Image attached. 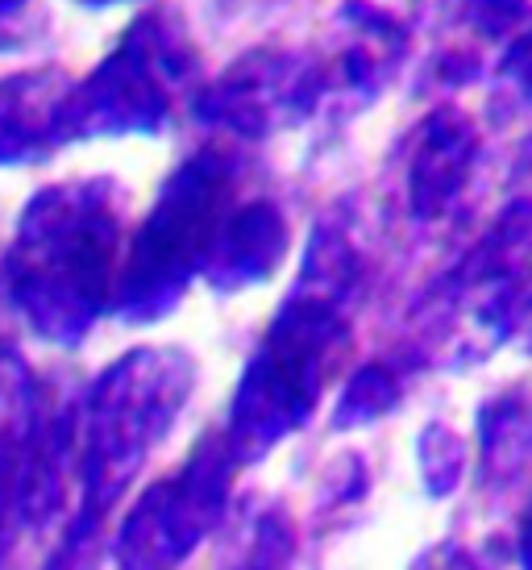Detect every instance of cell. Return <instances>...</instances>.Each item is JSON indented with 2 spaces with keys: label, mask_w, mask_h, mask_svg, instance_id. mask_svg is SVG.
Here are the masks:
<instances>
[{
  "label": "cell",
  "mask_w": 532,
  "mask_h": 570,
  "mask_svg": "<svg viewBox=\"0 0 532 570\" xmlns=\"http://www.w3.org/2000/svg\"><path fill=\"white\" fill-rule=\"evenodd\" d=\"M292 63H296L292 55H254V59H246L213 88V105H217L213 112L225 126H237L246 134L287 121L283 109L304 105V76H296Z\"/></svg>",
  "instance_id": "cell-3"
},
{
  "label": "cell",
  "mask_w": 532,
  "mask_h": 570,
  "mask_svg": "<svg viewBox=\"0 0 532 570\" xmlns=\"http://www.w3.org/2000/svg\"><path fill=\"white\" fill-rule=\"evenodd\" d=\"M105 196L109 184H59L26 213L13 284L47 330L67 313L88 321L109 292L117 217Z\"/></svg>",
  "instance_id": "cell-1"
},
{
  "label": "cell",
  "mask_w": 532,
  "mask_h": 570,
  "mask_svg": "<svg viewBox=\"0 0 532 570\" xmlns=\"http://www.w3.org/2000/svg\"><path fill=\"white\" fill-rule=\"evenodd\" d=\"M470 159H474V134L457 112H437L433 121H424L407 175L412 205L421 213H437L441 205H450V196L466 179Z\"/></svg>",
  "instance_id": "cell-4"
},
{
  "label": "cell",
  "mask_w": 532,
  "mask_h": 570,
  "mask_svg": "<svg viewBox=\"0 0 532 570\" xmlns=\"http://www.w3.org/2000/svg\"><path fill=\"white\" fill-rule=\"evenodd\" d=\"M225 200L229 167L217 155H200L175 175L134 246V263L126 271L129 296L150 301V292H162L171 279L188 275L213 250Z\"/></svg>",
  "instance_id": "cell-2"
}]
</instances>
